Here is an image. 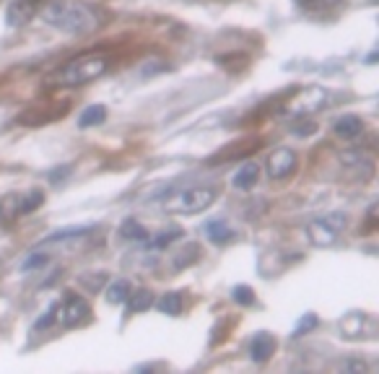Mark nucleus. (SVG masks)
Instances as JSON below:
<instances>
[{
    "mask_svg": "<svg viewBox=\"0 0 379 374\" xmlns=\"http://www.w3.org/2000/svg\"><path fill=\"white\" fill-rule=\"evenodd\" d=\"M325 99H327V92L322 86H312V89H304L296 99H291L283 107V115L288 117H304V115H312V112H317V109L325 107Z\"/></svg>",
    "mask_w": 379,
    "mask_h": 374,
    "instance_id": "nucleus-4",
    "label": "nucleus"
},
{
    "mask_svg": "<svg viewBox=\"0 0 379 374\" xmlns=\"http://www.w3.org/2000/svg\"><path fill=\"white\" fill-rule=\"evenodd\" d=\"M37 13V0H13L6 8V23L8 26H23L26 21H31V16Z\"/></svg>",
    "mask_w": 379,
    "mask_h": 374,
    "instance_id": "nucleus-6",
    "label": "nucleus"
},
{
    "mask_svg": "<svg viewBox=\"0 0 379 374\" xmlns=\"http://www.w3.org/2000/svg\"><path fill=\"white\" fill-rule=\"evenodd\" d=\"M296 3H299V6H309L312 0H296Z\"/></svg>",
    "mask_w": 379,
    "mask_h": 374,
    "instance_id": "nucleus-32",
    "label": "nucleus"
},
{
    "mask_svg": "<svg viewBox=\"0 0 379 374\" xmlns=\"http://www.w3.org/2000/svg\"><path fill=\"white\" fill-rule=\"evenodd\" d=\"M106 283V273H84L81 275V286H86L89 291H101V286Z\"/></svg>",
    "mask_w": 379,
    "mask_h": 374,
    "instance_id": "nucleus-24",
    "label": "nucleus"
},
{
    "mask_svg": "<svg viewBox=\"0 0 379 374\" xmlns=\"http://www.w3.org/2000/svg\"><path fill=\"white\" fill-rule=\"evenodd\" d=\"M231 299H234L236 304L250 307V304H255V291H252L250 286L239 283V286H234V291H231Z\"/></svg>",
    "mask_w": 379,
    "mask_h": 374,
    "instance_id": "nucleus-23",
    "label": "nucleus"
},
{
    "mask_svg": "<svg viewBox=\"0 0 379 374\" xmlns=\"http://www.w3.org/2000/svg\"><path fill=\"white\" fill-rule=\"evenodd\" d=\"M197 258H200V245H195V242H187L185 247L175 250V255H172V265H175L177 270H185V268L192 265Z\"/></svg>",
    "mask_w": 379,
    "mask_h": 374,
    "instance_id": "nucleus-11",
    "label": "nucleus"
},
{
    "mask_svg": "<svg viewBox=\"0 0 379 374\" xmlns=\"http://www.w3.org/2000/svg\"><path fill=\"white\" fill-rule=\"evenodd\" d=\"M309 239L317 247H330L335 239H338V231H335L325 219H322V221H312L309 224Z\"/></svg>",
    "mask_w": 379,
    "mask_h": 374,
    "instance_id": "nucleus-10",
    "label": "nucleus"
},
{
    "mask_svg": "<svg viewBox=\"0 0 379 374\" xmlns=\"http://www.w3.org/2000/svg\"><path fill=\"white\" fill-rule=\"evenodd\" d=\"M296 169V153L291 148H278L275 153H270L268 159V175L273 180H283Z\"/></svg>",
    "mask_w": 379,
    "mask_h": 374,
    "instance_id": "nucleus-5",
    "label": "nucleus"
},
{
    "mask_svg": "<svg viewBox=\"0 0 379 374\" xmlns=\"http://www.w3.org/2000/svg\"><path fill=\"white\" fill-rule=\"evenodd\" d=\"M89 226H65V229L60 231H53L50 237L45 239V242H60V239H73V237H84V234H89Z\"/></svg>",
    "mask_w": 379,
    "mask_h": 374,
    "instance_id": "nucleus-21",
    "label": "nucleus"
},
{
    "mask_svg": "<svg viewBox=\"0 0 379 374\" xmlns=\"http://www.w3.org/2000/svg\"><path fill=\"white\" fill-rule=\"evenodd\" d=\"M319 325V317L314 312H307V314H302V320L296 322V328H294V338L296 336H307L309 330H314Z\"/></svg>",
    "mask_w": 379,
    "mask_h": 374,
    "instance_id": "nucleus-22",
    "label": "nucleus"
},
{
    "mask_svg": "<svg viewBox=\"0 0 379 374\" xmlns=\"http://www.w3.org/2000/svg\"><path fill=\"white\" fill-rule=\"evenodd\" d=\"M325 221L330 224L335 231H341V229H346V224H348V216H346V214H330Z\"/></svg>",
    "mask_w": 379,
    "mask_h": 374,
    "instance_id": "nucleus-28",
    "label": "nucleus"
},
{
    "mask_svg": "<svg viewBox=\"0 0 379 374\" xmlns=\"http://www.w3.org/2000/svg\"><path fill=\"white\" fill-rule=\"evenodd\" d=\"M57 309H60V304H57V302H53V304H50V309H47V312L42 314L37 322H34V328H37V330L50 328V325L55 322V317H57Z\"/></svg>",
    "mask_w": 379,
    "mask_h": 374,
    "instance_id": "nucleus-27",
    "label": "nucleus"
},
{
    "mask_svg": "<svg viewBox=\"0 0 379 374\" xmlns=\"http://www.w3.org/2000/svg\"><path fill=\"white\" fill-rule=\"evenodd\" d=\"M159 312L180 314V312H182V297H180L177 291H167V294L159 299Z\"/></svg>",
    "mask_w": 379,
    "mask_h": 374,
    "instance_id": "nucleus-19",
    "label": "nucleus"
},
{
    "mask_svg": "<svg viewBox=\"0 0 379 374\" xmlns=\"http://www.w3.org/2000/svg\"><path fill=\"white\" fill-rule=\"evenodd\" d=\"M180 237H182V229H180V226H172V229L161 231V234H156L153 239H145V242H148V250H164V247H169Z\"/></svg>",
    "mask_w": 379,
    "mask_h": 374,
    "instance_id": "nucleus-16",
    "label": "nucleus"
},
{
    "mask_svg": "<svg viewBox=\"0 0 379 374\" xmlns=\"http://www.w3.org/2000/svg\"><path fill=\"white\" fill-rule=\"evenodd\" d=\"M260 177V167L258 164H244L239 172L234 175V187H239V190H250V187H255V182H258Z\"/></svg>",
    "mask_w": 379,
    "mask_h": 374,
    "instance_id": "nucleus-13",
    "label": "nucleus"
},
{
    "mask_svg": "<svg viewBox=\"0 0 379 374\" xmlns=\"http://www.w3.org/2000/svg\"><path fill=\"white\" fill-rule=\"evenodd\" d=\"M106 68H109V60L101 57V55H84V57H76L70 60L68 65H62L50 84L53 86H84L97 81L99 76H104Z\"/></svg>",
    "mask_w": 379,
    "mask_h": 374,
    "instance_id": "nucleus-2",
    "label": "nucleus"
},
{
    "mask_svg": "<svg viewBox=\"0 0 379 374\" xmlns=\"http://www.w3.org/2000/svg\"><path fill=\"white\" fill-rule=\"evenodd\" d=\"M219 192L213 187H190V190H182L177 198H172L167 203V211H175V214H200L205 208L211 206L216 200Z\"/></svg>",
    "mask_w": 379,
    "mask_h": 374,
    "instance_id": "nucleus-3",
    "label": "nucleus"
},
{
    "mask_svg": "<svg viewBox=\"0 0 379 374\" xmlns=\"http://www.w3.org/2000/svg\"><path fill=\"white\" fill-rule=\"evenodd\" d=\"M42 198H45V195H42L39 190L29 192L26 198L18 200V214H21V216H23V214H31V211H34V208H37L39 203H42Z\"/></svg>",
    "mask_w": 379,
    "mask_h": 374,
    "instance_id": "nucleus-25",
    "label": "nucleus"
},
{
    "mask_svg": "<svg viewBox=\"0 0 379 374\" xmlns=\"http://www.w3.org/2000/svg\"><path fill=\"white\" fill-rule=\"evenodd\" d=\"M18 195H6V198L0 200V219L6 224H11L16 219V216H21L18 214Z\"/></svg>",
    "mask_w": 379,
    "mask_h": 374,
    "instance_id": "nucleus-20",
    "label": "nucleus"
},
{
    "mask_svg": "<svg viewBox=\"0 0 379 374\" xmlns=\"http://www.w3.org/2000/svg\"><path fill=\"white\" fill-rule=\"evenodd\" d=\"M106 120V109L101 104H92V107H86L78 117V128H97Z\"/></svg>",
    "mask_w": 379,
    "mask_h": 374,
    "instance_id": "nucleus-15",
    "label": "nucleus"
},
{
    "mask_svg": "<svg viewBox=\"0 0 379 374\" xmlns=\"http://www.w3.org/2000/svg\"><path fill=\"white\" fill-rule=\"evenodd\" d=\"M60 317H62V325H65V328H76V325H81V322L89 317V304H86L81 297H68Z\"/></svg>",
    "mask_w": 379,
    "mask_h": 374,
    "instance_id": "nucleus-7",
    "label": "nucleus"
},
{
    "mask_svg": "<svg viewBox=\"0 0 379 374\" xmlns=\"http://www.w3.org/2000/svg\"><path fill=\"white\" fill-rule=\"evenodd\" d=\"M47 263H50V255H47V252H31L29 258L23 260L21 270H34V268H42V265H47Z\"/></svg>",
    "mask_w": 379,
    "mask_h": 374,
    "instance_id": "nucleus-26",
    "label": "nucleus"
},
{
    "mask_svg": "<svg viewBox=\"0 0 379 374\" xmlns=\"http://www.w3.org/2000/svg\"><path fill=\"white\" fill-rule=\"evenodd\" d=\"M70 175V167H60V169H55V172H50V182H60L62 177Z\"/></svg>",
    "mask_w": 379,
    "mask_h": 374,
    "instance_id": "nucleus-30",
    "label": "nucleus"
},
{
    "mask_svg": "<svg viewBox=\"0 0 379 374\" xmlns=\"http://www.w3.org/2000/svg\"><path fill=\"white\" fill-rule=\"evenodd\" d=\"M128 294H130V281H114V283H109V289H106V302L109 304H122L125 299H128Z\"/></svg>",
    "mask_w": 379,
    "mask_h": 374,
    "instance_id": "nucleus-18",
    "label": "nucleus"
},
{
    "mask_svg": "<svg viewBox=\"0 0 379 374\" xmlns=\"http://www.w3.org/2000/svg\"><path fill=\"white\" fill-rule=\"evenodd\" d=\"M205 237L211 239L213 245H224V242L234 237V229L226 221H208L205 224Z\"/></svg>",
    "mask_w": 379,
    "mask_h": 374,
    "instance_id": "nucleus-12",
    "label": "nucleus"
},
{
    "mask_svg": "<svg viewBox=\"0 0 379 374\" xmlns=\"http://www.w3.org/2000/svg\"><path fill=\"white\" fill-rule=\"evenodd\" d=\"M42 21L62 34L84 37L99 29V16L81 0H53L42 8Z\"/></svg>",
    "mask_w": 379,
    "mask_h": 374,
    "instance_id": "nucleus-1",
    "label": "nucleus"
},
{
    "mask_svg": "<svg viewBox=\"0 0 379 374\" xmlns=\"http://www.w3.org/2000/svg\"><path fill=\"white\" fill-rule=\"evenodd\" d=\"M335 136L338 138H346V141H351V138L361 136V130H364V120L358 115H343L335 120Z\"/></svg>",
    "mask_w": 379,
    "mask_h": 374,
    "instance_id": "nucleus-9",
    "label": "nucleus"
},
{
    "mask_svg": "<svg viewBox=\"0 0 379 374\" xmlns=\"http://www.w3.org/2000/svg\"><path fill=\"white\" fill-rule=\"evenodd\" d=\"M128 309L133 314L136 312H145V309H151V304H153V291H148V289H138V291H133V294H128Z\"/></svg>",
    "mask_w": 379,
    "mask_h": 374,
    "instance_id": "nucleus-14",
    "label": "nucleus"
},
{
    "mask_svg": "<svg viewBox=\"0 0 379 374\" xmlns=\"http://www.w3.org/2000/svg\"><path fill=\"white\" fill-rule=\"evenodd\" d=\"M314 130H317V125H314V123H304V128H291V133L304 138V136H312Z\"/></svg>",
    "mask_w": 379,
    "mask_h": 374,
    "instance_id": "nucleus-29",
    "label": "nucleus"
},
{
    "mask_svg": "<svg viewBox=\"0 0 379 374\" xmlns=\"http://www.w3.org/2000/svg\"><path fill=\"white\" fill-rule=\"evenodd\" d=\"M120 234L125 239H136V242H145V239H148V229H145L143 224H138L136 219H128V221H122Z\"/></svg>",
    "mask_w": 379,
    "mask_h": 374,
    "instance_id": "nucleus-17",
    "label": "nucleus"
},
{
    "mask_svg": "<svg viewBox=\"0 0 379 374\" xmlns=\"http://www.w3.org/2000/svg\"><path fill=\"white\" fill-rule=\"evenodd\" d=\"M346 369H348V372H353V374H356V372H366V364H364V361L353 359V361H348V364H346Z\"/></svg>",
    "mask_w": 379,
    "mask_h": 374,
    "instance_id": "nucleus-31",
    "label": "nucleus"
},
{
    "mask_svg": "<svg viewBox=\"0 0 379 374\" xmlns=\"http://www.w3.org/2000/svg\"><path fill=\"white\" fill-rule=\"evenodd\" d=\"M273 353H275V338L270 336V333H265V330L255 333V338H252V343H250V359L263 364V361H268Z\"/></svg>",
    "mask_w": 379,
    "mask_h": 374,
    "instance_id": "nucleus-8",
    "label": "nucleus"
}]
</instances>
